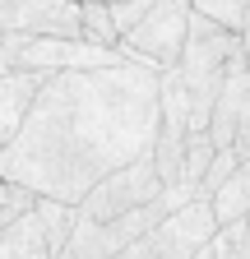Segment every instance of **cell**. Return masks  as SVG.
<instances>
[{"mask_svg": "<svg viewBox=\"0 0 250 259\" xmlns=\"http://www.w3.org/2000/svg\"><path fill=\"white\" fill-rule=\"evenodd\" d=\"M158 139V70L120 60L107 70H56L42 79L14 139L0 148V176L37 199L79 204L102 176Z\"/></svg>", "mask_w": 250, "mask_h": 259, "instance_id": "1", "label": "cell"}, {"mask_svg": "<svg viewBox=\"0 0 250 259\" xmlns=\"http://www.w3.org/2000/svg\"><path fill=\"white\" fill-rule=\"evenodd\" d=\"M241 51V32L223 28L218 19L190 10V32H185V51L176 60V74L190 93V135L195 130H209V116H213V102L223 93V79H227V65L232 56Z\"/></svg>", "mask_w": 250, "mask_h": 259, "instance_id": "2", "label": "cell"}, {"mask_svg": "<svg viewBox=\"0 0 250 259\" xmlns=\"http://www.w3.org/2000/svg\"><path fill=\"white\" fill-rule=\"evenodd\" d=\"M0 56H5L10 70H37V74H56V70H107V65H120L125 60L120 47L84 42V37H28V32H0Z\"/></svg>", "mask_w": 250, "mask_h": 259, "instance_id": "3", "label": "cell"}, {"mask_svg": "<svg viewBox=\"0 0 250 259\" xmlns=\"http://www.w3.org/2000/svg\"><path fill=\"white\" fill-rule=\"evenodd\" d=\"M185 32H190V0H153V10L120 37V51L125 60H139L162 74L181 60Z\"/></svg>", "mask_w": 250, "mask_h": 259, "instance_id": "4", "label": "cell"}, {"mask_svg": "<svg viewBox=\"0 0 250 259\" xmlns=\"http://www.w3.org/2000/svg\"><path fill=\"white\" fill-rule=\"evenodd\" d=\"M162 190H167V185H162L158 167H153V148H148V153H139L135 162H125L120 171L102 176L74 208H79V218L107 222V218L135 213V208H144V204H153V199H162Z\"/></svg>", "mask_w": 250, "mask_h": 259, "instance_id": "5", "label": "cell"}, {"mask_svg": "<svg viewBox=\"0 0 250 259\" xmlns=\"http://www.w3.org/2000/svg\"><path fill=\"white\" fill-rule=\"evenodd\" d=\"M218 232V218H213V204L209 199H195L181 204L176 213H167L148 236H139L135 245H125L120 254L111 259H190L199 245H209Z\"/></svg>", "mask_w": 250, "mask_h": 259, "instance_id": "6", "label": "cell"}, {"mask_svg": "<svg viewBox=\"0 0 250 259\" xmlns=\"http://www.w3.org/2000/svg\"><path fill=\"white\" fill-rule=\"evenodd\" d=\"M209 139L213 148L223 153H250V65H245V51L232 56L227 65V79H223V93L213 102V116H209Z\"/></svg>", "mask_w": 250, "mask_h": 259, "instance_id": "7", "label": "cell"}, {"mask_svg": "<svg viewBox=\"0 0 250 259\" xmlns=\"http://www.w3.org/2000/svg\"><path fill=\"white\" fill-rule=\"evenodd\" d=\"M0 32L84 37V0H0Z\"/></svg>", "mask_w": 250, "mask_h": 259, "instance_id": "8", "label": "cell"}, {"mask_svg": "<svg viewBox=\"0 0 250 259\" xmlns=\"http://www.w3.org/2000/svg\"><path fill=\"white\" fill-rule=\"evenodd\" d=\"M42 79L47 74H37V70H10V74H0V148H5L14 139V130L23 125V116H28V107H33Z\"/></svg>", "mask_w": 250, "mask_h": 259, "instance_id": "9", "label": "cell"}, {"mask_svg": "<svg viewBox=\"0 0 250 259\" xmlns=\"http://www.w3.org/2000/svg\"><path fill=\"white\" fill-rule=\"evenodd\" d=\"M0 259H56V250L47 241V227L37 218V204L28 208L23 218L0 227Z\"/></svg>", "mask_w": 250, "mask_h": 259, "instance_id": "10", "label": "cell"}, {"mask_svg": "<svg viewBox=\"0 0 250 259\" xmlns=\"http://www.w3.org/2000/svg\"><path fill=\"white\" fill-rule=\"evenodd\" d=\"M213 218H218V227H227V222H241V218H250V157H241L236 167H232V176L213 190Z\"/></svg>", "mask_w": 250, "mask_h": 259, "instance_id": "11", "label": "cell"}, {"mask_svg": "<svg viewBox=\"0 0 250 259\" xmlns=\"http://www.w3.org/2000/svg\"><path fill=\"white\" fill-rule=\"evenodd\" d=\"M213 254L218 259H250V218L218 227L213 232Z\"/></svg>", "mask_w": 250, "mask_h": 259, "instance_id": "12", "label": "cell"}, {"mask_svg": "<svg viewBox=\"0 0 250 259\" xmlns=\"http://www.w3.org/2000/svg\"><path fill=\"white\" fill-rule=\"evenodd\" d=\"M84 37H88V42H102V47H120L107 0H84Z\"/></svg>", "mask_w": 250, "mask_h": 259, "instance_id": "13", "label": "cell"}, {"mask_svg": "<svg viewBox=\"0 0 250 259\" xmlns=\"http://www.w3.org/2000/svg\"><path fill=\"white\" fill-rule=\"evenodd\" d=\"M33 204H37V194H33V190H23V185H14V181L0 176V227L14 222V218H23Z\"/></svg>", "mask_w": 250, "mask_h": 259, "instance_id": "14", "label": "cell"}, {"mask_svg": "<svg viewBox=\"0 0 250 259\" xmlns=\"http://www.w3.org/2000/svg\"><path fill=\"white\" fill-rule=\"evenodd\" d=\"M190 10H199V14H209V19H218L223 28L241 32V19H245V0H190Z\"/></svg>", "mask_w": 250, "mask_h": 259, "instance_id": "15", "label": "cell"}, {"mask_svg": "<svg viewBox=\"0 0 250 259\" xmlns=\"http://www.w3.org/2000/svg\"><path fill=\"white\" fill-rule=\"evenodd\" d=\"M245 157H250V153H245ZM236 162H241V153H232V148L213 153V162H209V171H204V181H199V190H195V194H199V199H213V190L232 176V167H236Z\"/></svg>", "mask_w": 250, "mask_h": 259, "instance_id": "16", "label": "cell"}, {"mask_svg": "<svg viewBox=\"0 0 250 259\" xmlns=\"http://www.w3.org/2000/svg\"><path fill=\"white\" fill-rule=\"evenodd\" d=\"M111 5V23H116V42L125 37V32H130L148 10H153V0H107Z\"/></svg>", "mask_w": 250, "mask_h": 259, "instance_id": "17", "label": "cell"}, {"mask_svg": "<svg viewBox=\"0 0 250 259\" xmlns=\"http://www.w3.org/2000/svg\"><path fill=\"white\" fill-rule=\"evenodd\" d=\"M241 51H245V65H250V0H245V19H241Z\"/></svg>", "mask_w": 250, "mask_h": 259, "instance_id": "18", "label": "cell"}, {"mask_svg": "<svg viewBox=\"0 0 250 259\" xmlns=\"http://www.w3.org/2000/svg\"><path fill=\"white\" fill-rule=\"evenodd\" d=\"M190 259H218V254H213V241H209V245H199V250H195Z\"/></svg>", "mask_w": 250, "mask_h": 259, "instance_id": "19", "label": "cell"}]
</instances>
